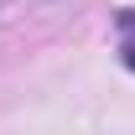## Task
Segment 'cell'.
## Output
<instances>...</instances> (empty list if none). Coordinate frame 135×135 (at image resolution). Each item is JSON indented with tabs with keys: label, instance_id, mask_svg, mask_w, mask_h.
Segmentation results:
<instances>
[{
	"label": "cell",
	"instance_id": "7a4b0ae2",
	"mask_svg": "<svg viewBox=\"0 0 135 135\" xmlns=\"http://www.w3.org/2000/svg\"><path fill=\"white\" fill-rule=\"evenodd\" d=\"M119 21H125V31H135V11H125V16H119Z\"/></svg>",
	"mask_w": 135,
	"mask_h": 135
},
{
	"label": "cell",
	"instance_id": "6da1fadb",
	"mask_svg": "<svg viewBox=\"0 0 135 135\" xmlns=\"http://www.w3.org/2000/svg\"><path fill=\"white\" fill-rule=\"evenodd\" d=\"M125 68H130V73H135V42H130V47H125Z\"/></svg>",
	"mask_w": 135,
	"mask_h": 135
}]
</instances>
